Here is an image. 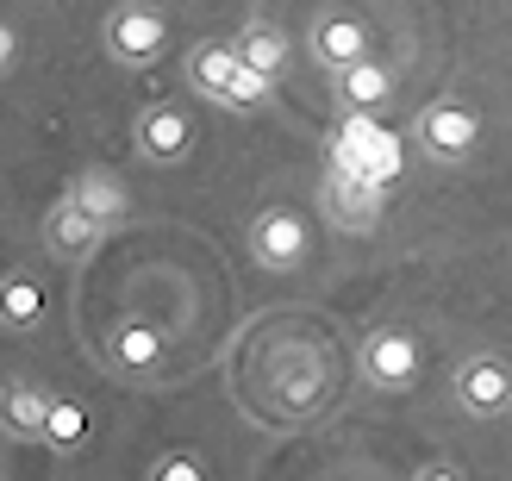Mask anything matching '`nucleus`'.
<instances>
[{
  "label": "nucleus",
  "instance_id": "obj_10",
  "mask_svg": "<svg viewBox=\"0 0 512 481\" xmlns=\"http://www.w3.org/2000/svg\"><path fill=\"white\" fill-rule=\"evenodd\" d=\"M232 50H238V63L250 75H263V82H281L288 63H294V44H288V32H281L275 19H250L244 32L232 38Z\"/></svg>",
  "mask_w": 512,
  "mask_h": 481
},
{
  "label": "nucleus",
  "instance_id": "obj_1",
  "mask_svg": "<svg viewBox=\"0 0 512 481\" xmlns=\"http://www.w3.org/2000/svg\"><path fill=\"white\" fill-rule=\"evenodd\" d=\"M331 169L363 175V182L388 188L394 175H400V144H394V132H381V125H375V113H344V125L331 132Z\"/></svg>",
  "mask_w": 512,
  "mask_h": 481
},
{
  "label": "nucleus",
  "instance_id": "obj_2",
  "mask_svg": "<svg viewBox=\"0 0 512 481\" xmlns=\"http://www.w3.org/2000/svg\"><path fill=\"white\" fill-rule=\"evenodd\" d=\"M413 138H419V150L431 163H469L475 144H481V113L469 107V100H456V94H438L413 119Z\"/></svg>",
  "mask_w": 512,
  "mask_h": 481
},
{
  "label": "nucleus",
  "instance_id": "obj_22",
  "mask_svg": "<svg viewBox=\"0 0 512 481\" xmlns=\"http://www.w3.org/2000/svg\"><path fill=\"white\" fill-rule=\"evenodd\" d=\"M125 7H157L163 13V0H125Z\"/></svg>",
  "mask_w": 512,
  "mask_h": 481
},
{
  "label": "nucleus",
  "instance_id": "obj_7",
  "mask_svg": "<svg viewBox=\"0 0 512 481\" xmlns=\"http://www.w3.org/2000/svg\"><path fill=\"white\" fill-rule=\"evenodd\" d=\"M450 388H456V400H463V413H475V419L512 413V363H506V357H494V350H481V357L456 363Z\"/></svg>",
  "mask_w": 512,
  "mask_h": 481
},
{
  "label": "nucleus",
  "instance_id": "obj_13",
  "mask_svg": "<svg viewBox=\"0 0 512 481\" xmlns=\"http://www.w3.org/2000/svg\"><path fill=\"white\" fill-rule=\"evenodd\" d=\"M44 413H50V394L38 382H25V375L0 382V432H7V438L38 444L44 438Z\"/></svg>",
  "mask_w": 512,
  "mask_h": 481
},
{
  "label": "nucleus",
  "instance_id": "obj_12",
  "mask_svg": "<svg viewBox=\"0 0 512 481\" xmlns=\"http://www.w3.org/2000/svg\"><path fill=\"white\" fill-rule=\"evenodd\" d=\"M100 238H107V232H100V225H94V219H88L82 207H75V200H69V194H63V200H57V207H50V213H44V244H50V250H57V257H63V263H88V257H94V250H100Z\"/></svg>",
  "mask_w": 512,
  "mask_h": 481
},
{
  "label": "nucleus",
  "instance_id": "obj_18",
  "mask_svg": "<svg viewBox=\"0 0 512 481\" xmlns=\"http://www.w3.org/2000/svg\"><path fill=\"white\" fill-rule=\"evenodd\" d=\"M38 319H44V288L32 275H7V282H0V325L25 332V325H38Z\"/></svg>",
  "mask_w": 512,
  "mask_h": 481
},
{
  "label": "nucleus",
  "instance_id": "obj_4",
  "mask_svg": "<svg viewBox=\"0 0 512 481\" xmlns=\"http://www.w3.org/2000/svg\"><path fill=\"white\" fill-rule=\"evenodd\" d=\"M250 257L275 275H288L313 257V232H306V219L294 207H263V213H250Z\"/></svg>",
  "mask_w": 512,
  "mask_h": 481
},
{
  "label": "nucleus",
  "instance_id": "obj_11",
  "mask_svg": "<svg viewBox=\"0 0 512 481\" xmlns=\"http://www.w3.org/2000/svg\"><path fill=\"white\" fill-rule=\"evenodd\" d=\"M306 44H313V57H319L331 75H338V69H350V63L369 57V25L356 19V13H325Z\"/></svg>",
  "mask_w": 512,
  "mask_h": 481
},
{
  "label": "nucleus",
  "instance_id": "obj_17",
  "mask_svg": "<svg viewBox=\"0 0 512 481\" xmlns=\"http://www.w3.org/2000/svg\"><path fill=\"white\" fill-rule=\"evenodd\" d=\"M50 450H63V457H75V450L88 444V407L75 394H50V413H44V438Z\"/></svg>",
  "mask_w": 512,
  "mask_h": 481
},
{
  "label": "nucleus",
  "instance_id": "obj_14",
  "mask_svg": "<svg viewBox=\"0 0 512 481\" xmlns=\"http://www.w3.org/2000/svg\"><path fill=\"white\" fill-rule=\"evenodd\" d=\"M107 363L119 375H157V363H163V332H150L144 319H119L113 338H107Z\"/></svg>",
  "mask_w": 512,
  "mask_h": 481
},
{
  "label": "nucleus",
  "instance_id": "obj_19",
  "mask_svg": "<svg viewBox=\"0 0 512 481\" xmlns=\"http://www.w3.org/2000/svg\"><path fill=\"white\" fill-rule=\"evenodd\" d=\"M150 481H207V463H200L194 450H163V457L150 463Z\"/></svg>",
  "mask_w": 512,
  "mask_h": 481
},
{
  "label": "nucleus",
  "instance_id": "obj_21",
  "mask_svg": "<svg viewBox=\"0 0 512 481\" xmlns=\"http://www.w3.org/2000/svg\"><path fill=\"white\" fill-rule=\"evenodd\" d=\"M13 57H19V32L0 19V69H13Z\"/></svg>",
  "mask_w": 512,
  "mask_h": 481
},
{
  "label": "nucleus",
  "instance_id": "obj_9",
  "mask_svg": "<svg viewBox=\"0 0 512 481\" xmlns=\"http://www.w3.org/2000/svg\"><path fill=\"white\" fill-rule=\"evenodd\" d=\"M69 200L100 225V232H113V225L132 219V188H125L113 169H82V175L69 182Z\"/></svg>",
  "mask_w": 512,
  "mask_h": 481
},
{
  "label": "nucleus",
  "instance_id": "obj_15",
  "mask_svg": "<svg viewBox=\"0 0 512 481\" xmlns=\"http://www.w3.org/2000/svg\"><path fill=\"white\" fill-rule=\"evenodd\" d=\"M388 94H394V69H388V63L363 57V63L338 69V100H344V113H381V107H388Z\"/></svg>",
  "mask_w": 512,
  "mask_h": 481
},
{
  "label": "nucleus",
  "instance_id": "obj_3",
  "mask_svg": "<svg viewBox=\"0 0 512 481\" xmlns=\"http://www.w3.org/2000/svg\"><path fill=\"white\" fill-rule=\"evenodd\" d=\"M356 363H363V382L375 394H400L419 382V332H406V325H375V332L363 338V350H356Z\"/></svg>",
  "mask_w": 512,
  "mask_h": 481
},
{
  "label": "nucleus",
  "instance_id": "obj_6",
  "mask_svg": "<svg viewBox=\"0 0 512 481\" xmlns=\"http://www.w3.org/2000/svg\"><path fill=\"white\" fill-rule=\"evenodd\" d=\"M319 207L338 232H375L381 225V207H388V188L363 182V175H344V169H325L319 182Z\"/></svg>",
  "mask_w": 512,
  "mask_h": 481
},
{
  "label": "nucleus",
  "instance_id": "obj_5",
  "mask_svg": "<svg viewBox=\"0 0 512 481\" xmlns=\"http://www.w3.org/2000/svg\"><path fill=\"white\" fill-rule=\"evenodd\" d=\"M100 38H107L113 63L144 69V63H157L169 50V19L157 7H125V0H119V7L107 13V25H100Z\"/></svg>",
  "mask_w": 512,
  "mask_h": 481
},
{
  "label": "nucleus",
  "instance_id": "obj_20",
  "mask_svg": "<svg viewBox=\"0 0 512 481\" xmlns=\"http://www.w3.org/2000/svg\"><path fill=\"white\" fill-rule=\"evenodd\" d=\"M413 481H469V475L456 469V463H425V469H419Z\"/></svg>",
  "mask_w": 512,
  "mask_h": 481
},
{
  "label": "nucleus",
  "instance_id": "obj_8",
  "mask_svg": "<svg viewBox=\"0 0 512 481\" xmlns=\"http://www.w3.org/2000/svg\"><path fill=\"white\" fill-rule=\"evenodd\" d=\"M132 144L144 163H182L194 150V119L182 107H144L132 125Z\"/></svg>",
  "mask_w": 512,
  "mask_h": 481
},
{
  "label": "nucleus",
  "instance_id": "obj_16",
  "mask_svg": "<svg viewBox=\"0 0 512 481\" xmlns=\"http://www.w3.org/2000/svg\"><path fill=\"white\" fill-rule=\"evenodd\" d=\"M232 75H238V50H232V44H194V50H188V82L200 88V100L225 107Z\"/></svg>",
  "mask_w": 512,
  "mask_h": 481
}]
</instances>
